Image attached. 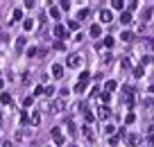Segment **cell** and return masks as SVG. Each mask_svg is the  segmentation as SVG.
<instances>
[{
	"label": "cell",
	"instance_id": "ac0fdd59",
	"mask_svg": "<svg viewBox=\"0 0 154 147\" xmlns=\"http://www.w3.org/2000/svg\"><path fill=\"white\" fill-rule=\"evenodd\" d=\"M100 100H102V107H104V104H107V102L111 100V93H107V91H104V93H100Z\"/></svg>",
	"mask_w": 154,
	"mask_h": 147
},
{
	"label": "cell",
	"instance_id": "4fadbf2b",
	"mask_svg": "<svg viewBox=\"0 0 154 147\" xmlns=\"http://www.w3.org/2000/svg\"><path fill=\"white\" fill-rule=\"evenodd\" d=\"M82 134H84V136L88 138V140H93V138H95V134H93V129H91V127H86V125H84V129H82Z\"/></svg>",
	"mask_w": 154,
	"mask_h": 147
},
{
	"label": "cell",
	"instance_id": "4dcf8cb0",
	"mask_svg": "<svg viewBox=\"0 0 154 147\" xmlns=\"http://www.w3.org/2000/svg\"><path fill=\"white\" fill-rule=\"evenodd\" d=\"M75 91H77V93H84V91H86V84H84V81H79V84L75 86Z\"/></svg>",
	"mask_w": 154,
	"mask_h": 147
},
{
	"label": "cell",
	"instance_id": "cb8c5ba5",
	"mask_svg": "<svg viewBox=\"0 0 154 147\" xmlns=\"http://www.w3.org/2000/svg\"><path fill=\"white\" fill-rule=\"evenodd\" d=\"M32 27H34V23H32V18H27V20H23V30H27V32H30Z\"/></svg>",
	"mask_w": 154,
	"mask_h": 147
},
{
	"label": "cell",
	"instance_id": "603a6c76",
	"mask_svg": "<svg viewBox=\"0 0 154 147\" xmlns=\"http://www.w3.org/2000/svg\"><path fill=\"white\" fill-rule=\"evenodd\" d=\"M21 125H30V113H27V111L21 113Z\"/></svg>",
	"mask_w": 154,
	"mask_h": 147
},
{
	"label": "cell",
	"instance_id": "9a60e30c",
	"mask_svg": "<svg viewBox=\"0 0 154 147\" xmlns=\"http://www.w3.org/2000/svg\"><path fill=\"white\" fill-rule=\"evenodd\" d=\"M150 16H152V7H147V9H143V14H141V20H150Z\"/></svg>",
	"mask_w": 154,
	"mask_h": 147
},
{
	"label": "cell",
	"instance_id": "d6986e66",
	"mask_svg": "<svg viewBox=\"0 0 154 147\" xmlns=\"http://www.w3.org/2000/svg\"><path fill=\"white\" fill-rule=\"evenodd\" d=\"M0 102H2V104H11V95L9 93H2V95H0Z\"/></svg>",
	"mask_w": 154,
	"mask_h": 147
},
{
	"label": "cell",
	"instance_id": "7402d4cb",
	"mask_svg": "<svg viewBox=\"0 0 154 147\" xmlns=\"http://www.w3.org/2000/svg\"><path fill=\"white\" fill-rule=\"evenodd\" d=\"M88 79H91V72H88V70H84L82 75H79V81H84V84H88Z\"/></svg>",
	"mask_w": 154,
	"mask_h": 147
},
{
	"label": "cell",
	"instance_id": "277c9868",
	"mask_svg": "<svg viewBox=\"0 0 154 147\" xmlns=\"http://www.w3.org/2000/svg\"><path fill=\"white\" fill-rule=\"evenodd\" d=\"M52 138H55V143H57V145H64V140H66L59 127H55V129H52Z\"/></svg>",
	"mask_w": 154,
	"mask_h": 147
},
{
	"label": "cell",
	"instance_id": "3957f363",
	"mask_svg": "<svg viewBox=\"0 0 154 147\" xmlns=\"http://www.w3.org/2000/svg\"><path fill=\"white\" fill-rule=\"evenodd\" d=\"M66 63H68V68H77L79 63H82V57H79V54H70L66 59Z\"/></svg>",
	"mask_w": 154,
	"mask_h": 147
},
{
	"label": "cell",
	"instance_id": "8fae6325",
	"mask_svg": "<svg viewBox=\"0 0 154 147\" xmlns=\"http://www.w3.org/2000/svg\"><path fill=\"white\" fill-rule=\"evenodd\" d=\"M127 143H129V145H138L141 136H138V134H132V136H127Z\"/></svg>",
	"mask_w": 154,
	"mask_h": 147
},
{
	"label": "cell",
	"instance_id": "7a4b0ae2",
	"mask_svg": "<svg viewBox=\"0 0 154 147\" xmlns=\"http://www.w3.org/2000/svg\"><path fill=\"white\" fill-rule=\"evenodd\" d=\"M64 109H66V100L64 97H59V100H55L50 104V113H61Z\"/></svg>",
	"mask_w": 154,
	"mask_h": 147
},
{
	"label": "cell",
	"instance_id": "52a82bcc",
	"mask_svg": "<svg viewBox=\"0 0 154 147\" xmlns=\"http://www.w3.org/2000/svg\"><path fill=\"white\" fill-rule=\"evenodd\" d=\"M98 116H100V120H107V118L111 116V109H109V107H100Z\"/></svg>",
	"mask_w": 154,
	"mask_h": 147
},
{
	"label": "cell",
	"instance_id": "f1b7e54d",
	"mask_svg": "<svg viewBox=\"0 0 154 147\" xmlns=\"http://www.w3.org/2000/svg\"><path fill=\"white\" fill-rule=\"evenodd\" d=\"M68 30H79V23L77 20H68Z\"/></svg>",
	"mask_w": 154,
	"mask_h": 147
},
{
	"label": "cell",
	"instance_id": "30bf717a",
	"mask_svg": "<svg viewBox=\"0 0 154 147\" xmlns=\"http://www.w3.org/2000/svg\"><path fill=\"white\" fill-rule=\"evenodd\" d=\"M88 32H91V36H93V39H98V36L102 34V27H100V25H93Z\"/></svg>",
	"mask_w": 154,
	"mask_h": 147
},
{
	"label": "cell",
	"instance_id": "5bb4252c",
	"mask_svg": "<svg viewBox=\"0 0 154 147\" xmlns=\"http://www.w3.org/2000/svg\"><path fill=\"white\" fill-rule=\"evenodd\" d=\"M120 23H132V14L129 11H120Z\"/></svg>",
	"mask_w": 154,
	"mask_h": 147
},
{
	"label": "cell",
	"instance_id": "7c38bea8",
	"mask_svg": "<svg viewBox=\"0 0 154 147\" xmlns=\"http://www.w3.org/2000/svg\"><path fill=\"white\" fill-rule=\"evenodd\" d=\"M52 75H55V77H61V75H64V66L55 63V66H52Z\"/></svg>",
	"mask_w": 154,
	"mask_h": 147
},
{
	"label": "cell",
	"instance_id": "74e56055",
	"mask_svg": "<svg viewBox=\"0 0 154 147\" xmlns=\"http://www.w3.org/2000/svg\"><path fill=\"white\" fill-rule=\"evenodd\" d=\"M134 120H136V116H134V113H129V116H127V118H125V122H127V125H132V122H134Z\"/></svg>",
	"mask_w": 154,
	"mask_h": 147
},
{
	"label": "cell",
	"instance_id": "e575fe53",
	"mask_svg": "<svg viewBox=\"0 0 154 147\" xmlns=\"http://www.w3.org/2000/svg\"><path fill=\"white\" fill-rule=\"evenodd\" d=\"M59 5H61V9H64V11H68V9H70V2H68V0H61Z\"/></svg>",
	"mask_w": 154,
	"mask_h": 147
},
{
	"label": "cell",
	"instance_id": "60d3db41",
	"mask_svg": "<svg viewBox=\"0 0 154 147\" xmlns=\"http://www.w3.org/2000/svg\"><path fill=\"white\" fill-rule=\"evenodd\" d=\"M109 143H111V145H118V143H120V136H111V140H109Z\"/></svg>",
	"mask_w": 154,
	"mask_h": 147
},
{
	"label": "cell",
	"instance_id": "ba28073f",
	"mask_svg": "<svg viewBox=\"0 0 154 147\" xmlns=\"http://www.w3.org/2000/svg\"><path fill=\"white\" fill-rule=\"evenodd\" d=\"M30 125H32V127H39V125H41V116H39L36 111L30 116Z\"/></svg>",
	"mask_w": 154,
	"mask_h": 147
},
{
	"label": "cell",
	"instance_id": "ffe728a7",
	"mask_svg": "<svg viewBox=\"0 0 154 147\" xmlns=\"http://www.w3.org/2000/svg\"><path fill=\"white\" fill-rule=\"evenodd\" d=\"M23 18V11L21 9H14V11H11V20H21Z\"/></svg>",
	"mask_w": 154,
	"mask_h": 147
},
{
	"label": "cell",
	"instance_id": "ee69618b",
	"mask_svg": "<svg viewBox=\"0 0 154 147\" xmlns=\"http://www.w3.org/2000/svg\"><path fill=\"white\" fill-rule=\"evenodd\" d=\"M147 143H150V145H154V134H152V136L147 138Z\"/></svg>",
	"mask_w": 154,
	"mask_h": 147
},
{
	"label": "cell",
	"instance_id": "2e32d148",
	"mask_svg": "<svg viewBox=\"0 0 154 147\" xmlns=\"http://www.w3.org/2000/svg\"><path fill=\"white\" fill-rule=\"evenodd\" d=\"M111 7H113V9H120V11H123L125 2H123V0H111Z\"/></svg>",
	"mask_w": 154,
	"mask_h": 147
},
{
	"label": "cell",
	"instance_id": "d6a6232c",
	"mask_svg": "<svg viewBox=\"0 0 154 147\" xmlns=\"http://www.w3.org/2000/svg\"><path fill=\"white\" fill-rule=\"evenodd\" d=\"M66 125H68V134H77V131H75V122H73V120H68Z\"/></svg>",
	"mask_w": 154,
	"mask_h": 147
},
{
	"label": "cell",
	"instance_id": "4316f807",
	"mask_svg": "<svg viewBox=\"0 0 154 147\" xmlns=\"http://www.w3.org/2000/svg\"><path fill=\"white\" fill-rule=\"evenodd\" d=\"M120 68H123V70H129V68H132V63H129V59H123V61H120Z\"/></svg>",
	"mask_w": 154,
	"mask_h": 147
},
{
	"label": "cell",
	"instance_id": "9c48e42d",
	"mask_svg": "<svg viewBox=\"0 0 154 147\" xmlns=\"http://www.w3.org/2000/svg\"><path fill=\"white\" fill-rule=\"evenodd\" d=\"M116 88H118V84H116V81H113V79H109L107 84H104V91H107V93H113V91H116Z\"/></svg>",
	"mask_w": 154,
	"mask_h": 147
},
{
	"label": "cell",
	"instance_id": "d590c367",
	"mask_svg": "<svg viewBox=\"0 0 154 147\" xmlns=\"http://www.w3.org/2000/svg\"><path fill=\"white\" fill-rule=\"evenodd\" d=\"M43 93H46V86H36L34 88V95H43Z\"/></svg>",
	"mask_w": 154,
	"mask_h": 147
},
{
	"label": "cell",
	"instance_id": "44dd1931",
	"mask_svg": "<svg viewBox=\"0 0 154 147\" xmlns=\"http://www.w3.org/2000/svg\"><path fill=\"white\" fill-rule=\"evenodd\" d=\"M84 18H88V9H79V14H77V23L84 20Z\"/></svg>",
	"mask_w": 154,
	"mask_h": 147
},
{
	"label": "cell",
	"instance_id": "8992f818",
	"mask_svg": "<svg viewBox=\"0 0 154 147\" xmlns=\"http://www.w3.org/2000/svg\"><path fill=\"white\" fill-rule=\"evenodd\" d=\"M111 18H113V14L109 9H102L100 11V20H102V23H111Z\"/></svg>",
	"mask_w": 154,
	"mask_h": 147
},
{
	"label": "cell",
	"instance_id": "5b68a950",
	"mask_svg": "<svg viewBox=\"0 0 154 147\" xmlns=\"http://www.w3.org/2000/svg\"><path fill=\"white\" fill-rule=\"evenodd\" d=\"M66 34H68L66 25H55V36H57V39H64Z\"/></svg>",
	"mask_w": 154,
	"mask_h": 147
},
{
	"label": "cell",
	"instance_id": "bcb514c9",
	"mask_svg": "<svg viewBox=\"0 0 154 147\" xmlns=\"http://www.w3.org/2000/svg\"><path fill=\"white\" fill-rule=\"evenodd\" d=\"M2 86H5V79H2V77H0V88H2Z\"/></svg>",
	"mask_w": 154,
	"mask_h": 147
},
{
	"label": "cell",
	"instance_id": "7bdbcfd3",
	"mask_svg": "<svg viewBox=\"0 0 154 147\" xmlns=\"http://www.w3.org/2000/svg\"><path fill=\"white\" fill-rule=\"evenodd\" d=\"M84 109H86V104H84V102H79V104L75 107V111H84Z\"/></svg>",
	"mask_w": 154,
	"mask_h": 147
},
{
	"label": "cell",
	"instance_id": "f546056e",
	"mask_svg": "<svg viewBox=\"0 0 154 147\" xmlns=\"http://www.w3.org/2000/svg\"><path fill=\"white\" fill-rule=\"evenodd\" d=\"M123 41H127V43L134 41V34H132V32H123Z\"/></svg>",
	"mask_w": 154,
	"mask_h": 147
},
{
	"label": "cell",
	"instance_id": "d4e9b609",
	"mask_svg": "<svg viewBox=\"0 0 154 147\" xmlns=\"http://www.w3.org/2000/svg\"><path fill=\"white\" fill-rule=\"evenodd\" d=\"M143 75H145L143 66H138V68H134V77H138V79H141V77H143Z\"/></svg>",
	"mask_w": 154,
	"mask_h": 147
},
{
	"label": "cell",
	"instance_id": "836d02e7",
	"mask_svg": "<svg viewBox=\"0 0 154 147\" xmlns=\"http://www.w3.org/2000/svg\"><path fill=\"white\" fill-rule=\"evenodd\" d=\"M84 120H86V125H91L95 118H93V113H88V111H86V113H84Z\"/></svg>",
	"mask_w": 154,
	"mask_h": 147
},
{
	"label": "cell",
	"instance_id": "ab89813d",
	"mask_svg": "<svg viewBox=\"0 0 154 147\" xmlns=\"http://www.w3.org/2000/svg\"><path fill=\"white\" fill-rule=\"evenodd\" d=\"M46 95H55V86H46Z\"/></svg>",
	"mask_w": 154,
	"mask_h": 147
},
{
	"label": "cell",
	"instance_id": "1f68e13d",
	"mask_svg": "<svg viewBox=\"0 0 154 147\" xmlns=\"http://www.w3.org/2000/svg\"><path fill=\"white\" fill-rule=\"evenodd\" d=\"M113 43H116L113 36H107V39H104V46H107V48H113Z\"/></svg>",
	"mask_w": 154,
	"mask_h": 147
},
{
	"label": "cell",
	"instance_id": "6da1fadb",
	"mask_svg": "<svg viewBox=\"0 0 154 147\" xmlns=\"http://www.w3.org/2000/svg\"><path fill=\"white\" fill-rule=\"evenodd\" d=\"M143 113H145L147 120H152V118H154V100H145L143 102Z\"/></svg>",
	"mask_w": 154,
	"mask_h": 147
},
{
	"label": "cell",
	"instance_id": "8d00e7d4",
	"mask_svg": "<svg viewBox=\"0 0 154 147\" xmlns=\"http://www.w3.org/2000/svg\"><path fill=\"white\" fill-rule=\"evenodd\" d=\"M32 100H34V97H25V100H23V107H25V109L32 107Z\"/></svg>",
	"mask_w": 154,
	"mask_h": 147
},
{
	"label": "cell",
	"instance_id": "f35d334b",
	"mask_svg": "<svg viewBox=\"0 0 154 147\" xmlns=\"http://www.w3.org/2000/svg\"><path fill=\"white\" fill-rule=\"evenodd\" d=\"M27 57H30V59H32V57H36V48H27Z\"/></svg>",
	"mask_w": 154,
	"mask_h": 147
},
{
	"label": "cell",
	"instance_id": "83f0119b",
	"mask_svg": "<svg viewBox=\"0 0 154 147\" xmlns=\"http://www.w3.org/2000/svg\"><path fill=\"white\" fill-rule=\"evenodd\" d=\"M113 131H116V127H113V125H104V134H109V136H113Z\"/></svg>",
	"mask_w": 154,
	"mask_h": 147
},
{
	"label": "cell",
	"instance_id": "b9f144b4",
	"mask_svg": "<svg viewBox=\"0 0 154 147\" xmlns=\"http://www.w3.org/2000/svg\"><path fill=\"white\" fill-rule=\"evenodd\" d=\"M145 43H147L150 50H154V39H145Z\"/></svg>",
	"mask_w": 154,
	"mask_h": 147
},
{
	"label": "cell",
	"instance_id": "484cf974",
	"mask_svg": "<svg viewBox=\"0 0 154 147\" xmlns=\"http://www.w3.org/2000/svg\"><path fill=\"white\" fill-rule=\"evenodd\" d=\"M50 16H52V18H59V16H61V11L57 9V7H50Z\"/></svg>",
	"mask_w": 154,
	"mask_h": 147
},
{
	"label": "cell",
	"instance_id": "e0dca14e",
	"mask_svg": "<svg viewBox=\"0 0 154 147\" xmlns=\"http://www.w3.org/2000/svg\"><path fill=\"white\" fill-rule=\"evenodd\" d=\"M25 36H21V39H16V50H23V48H25Z\"/></svg>",
	"mask_w": 154,
	"mask_h": 147
},
{
	"label": "cell",
	"instance_id": "f6af8a7d",
	"mask_svg": "<svg viewBox=\"0 0 154 147\" xmlns=\"http://www.w3.org/2000/svg\"><path fill=\"white\" fill-rule=\"evenodd\" d=\"M2 147H11V140H5V143H2Z\"/></svg>",
	"mask_w": 154,
	"mask_h": 147
},
{
	"label": "cell",
	"instance_id": "7dc6e473",
	"mask_svg": "<svg viewBox=\"0 0 154 147\" xmlns=\"http://www.w3.org/2000/svg\"><path fill=\"white\" fill-rule=\"evenodd\" d=\"M150 93H154V84H152V86H150Z\"/></svg>",
	"mask_w": 154,
	"mask_h": 147
}]
</instances>
